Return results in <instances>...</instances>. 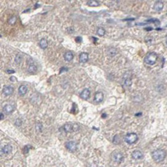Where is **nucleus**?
I'll return each mask as SVG.
<instances>
[{
  "instance_id": "obj_1",
  "label": "nucleus",
  "mask_w": 167,
  "mask_h": 167,
  "mask_svg": "<svg viewBox=\"0 0 167 167\" xmlns=\"http://www.w3.org/2000/svg\"><path fill=\"white\" fill-rule=\"evenodd\" d=\"M152 157H153V159H154L155 162H161L166 157V152L162 149H157L155 151H153Z\"/></svg>"
},
{
  "instance_id": "obj_2",
  "label": "nucleus",
  "mask_w": 167,
  "mask_h": 167,
  "mask_svg": "<svg viewBox=\"0 0 167 167\" xmlns=\"http://www.w3.org/2000/svg\"><path fill=\"white\" fill-rule=\"evenodd\" d=\"M157 61V54L154 52H151V53H148L146 55L145 59H144V62L148 65H153L155 62Z\"/></svg>"
},
{
  "instance_id": "obj_3",
  "label": "nucleus",
  "mask_w": 167,
  "mask_h": 167,
  "mask_svg": "<svg viewBox=\"0 0 167 167\" xmlns=\"http://www.w3.org/2000/svg\"><path fill=\"white\" fill-rule=\"evenodd\" d=\"M137 139H138V136H137L136 133H128V134L125 135V137H124L125 142L128 143V144L135 143L137 141Z\"/></svg>"
},
{
  "instance_id": "obj_4",
  "label": "nucleus",
  "mask_w": 167,
  "mask_h": 167,
  "mask_svg": "<svg viewBox=\"0 0 167 167\" xmlns=\"http://www.w3.org/2000/svg\"><path fill=\"white\" fill-rule=\"evenodd\" d=\"M63 129L66 132H74L79 129V125L76 123H67L63 126Z\"/></svg>"
},
{
  "instance_id": "obj_5",
  "label": "nucleus",
  "mask_w": 167,
  "mask_h": 167,
  "mask_svg": "<svg viewBox=\"0 0 167 167\" xmlns=\"http://www.w3.org/2000/svg\"><path fill=\"white\" fill-rule=\"evenodd\" d=\"M112 159L117 163H121L123 161V155L120 152H114L112 154Z\"/></svg>"
},
{
  "instance_id": "obj_6",
  "label": "nucleus",
  "mask_w": 167,
  "mask_h": 167,
  "mask_svg": "<svg viewBox=\"0 0 167 167\" xmlns=\"http://www.w3.org/2000/svg\"><path fill=\"white\" fill-rule=\"evenodd\" d=\"M65 146H66V148H67L69 151L73 152V151H75L76 148H77V143L74 142V141H68V142H66Z\"/></svg>"
},
{
  "instance_id": "obj_7",
  "label": "nucleus",
  "mask_w": 167,
  "mask_h": 167,
  "mask_svg": "<svg viewBox=\"0 0 167 167\" xmlns=\"http://www.w3.org/2000/svg\"><path fill=\"white\" fill-rule=\"evenodd\" d=\"M14 109H15L14 104H6L3 108V112L5 114H10V113H12L14 111Z\"/></svg>"
},
{
  "instance_id": "obj_8",
  "label": "nucleus",
  "mask_w": 167,
  "mask_h": 167,
  "mask_svg": "<svg viewBox=\"0 0 167 167\" xmlns=\"http://www.w3.org/2000/svg\"><path fill=\"white\" fill-rule=\"evenodd\" d=\"M13 91H14V88H13L12 86H4V87H3V90H2L3 94L7 95V96L11 95L12 93H13Z\"/></svg>"
},
{
  "instance_id": "obj_9",
  "label": "nucleus",
  "mask_w": 167,
  "mask_h": 167,
  "mask_svg": "<svg viewBox=\"0 0 167 167\" xmlns=\"http://www.w3.org/2000/svg\"><path fill=\"white\" fill-rule=\"evenodd\" d=\"M80 97H81L82 99H84V100H87V99L90 97V90L87 89V88L83 89L82 92L80 93Z\"/></svg>"
},
{
  "instance_id": "obj_10",
  "label": "nucleus",
  "mask_w": 167,
  "mask_h": 167,
  "mask_svg": "<svg viewBox=\"0 0 167 167\" xmlns=\"http://www.w3.org/2000/svg\"><path fill=\"white\" fill-rule=\"evenodd\" d=\"M132 157L134 158L135 160H140V159L143 158V154H142V152L140 150H134L132 152Z\"/></svg>"
},
{
  "instance_id": "obj_11",
  "label": "nucleus",
  "mask_w": 167,
  "mask_h": 167,
  "mask_svg": "<svg viewBox=\"0 0 167 167\" xmlns=\"http://www.w3.org/2000/svg\"><path fill=\"white\" fill-rule=\"evenodd\" d=\"M88 58H89V56H88L87 53H86V52H82L81 54H80V56H79V61L81 62V63H85V62L88 61Z\"/></svg>"
},
{
  "instance_id": "obj_12",
  "label": "nucleus",
  "mask_w": 167,
  "mask_h": 167,
  "mask_svg": "<svg viewBox=\"0 0 167 167\" xmlns=\"http://www.w3.org/2000/svg\"><path fill=\"white\" fill-rule=\"evenodd\" d=\"M73 57H74V55H73V53L71 51H67L64 54V59H65V61H67V62H70L73 59Z\"/></svg>"
},
{
  "instance_id": "obj_13",
  "label": "nucleus",
  "mask_w": 167,
  "mask_h": 167,
  "mask_svg": "<svg viewBox=\"0 0 167 167\" xmlns=\"http://www.w3.org/2000/svg\"><path fill=\"white\" fill-rule=\"evenodd\" d=\"M163 2L162 1H157L155 4H154V10L155 11H157V12H160L162 10V8H163Z\"/></svg>"
},
{
  "instance_id": "obj_14",
  "label": "nucleus",
  "mask_w": 167,
  "mask_h": 167,
  "mask_svg": "<svg viewBox=\"0 0 167 167\" xmlns=\"http://www.w3.org/2000/svg\"><path fill=\"white\" fill-rule=\"evenodd\" d=\"M12 148H11V146L10 145H5L3 146V147L1 148V153H3V154H9V153L11 152Z\"/></svg>"
},
{
  "instance_id": "obj_15",
  "label": "nucleus",
  "mask_w": 167,
  "mask_h": 167,
  "mask_svg": "<svg viewBox=\"0 0 167 167\" xmlns=\"http://www.w3.org/2000/svg\"><path fill=\"white\" fill-rule=\"evenodd\" d=\"M18 93H19V95H21V96L25 95L26 93H27V87H26L25 85H21L18 89Z\"/></svg>"
},
{
  "instance_id": "obj_16",
  "label": "nucleus",
  "mask_w": 167,
  "mask_h": 167,
  "mask_svg": "<svg viewBox=\"0 0 167 167\" xmlns=\"http://www.w3.org/2000/svg\"><path fill=\"white\" fill-rule=\"evenodd\" d=\"M104 96H103V93L102 92H97L96 94H95V102H101L102 100H103Z\"/></svg>"
},
{
  "instance_id": "obj_17",
  "label": "nucleus",
  "mask_w": 167,
  "mask_h": 167,
  "mask_svg": "<svg viewBox=\"0 0 167 167\" xmlns=\"http://www.w3.org/2000/svg\"><path fill=\"white\" fill-rule=\"evenodd\" d=\"M39 45H40V47H41L42 49H46V48H47L48 43H47V41H46L45 39H41V40H40V42H39Z\"/></svg>"
},
{
  "instance_id": "obj_18",
  "label": "nucleus",
  "mask_w": 167,
  "mask_h": 167,
  "mask_svg": "<svg viewBox=\"0 0 167 167\" xmlns=\"http://www.w3.org/2000/svg\"><path fill=\"white\" fill-rule=\"evenodd\" d=\"M27 70H28V72H30V73H34V72H36V66H35L34 64H31V65L28 66Z\"/></svg>"
},
{
  "instance_id": "obj_19",
  "label": "nucleus",
  "mask_w": 167,
  "mask_h": 167,
  "mask_svg": "<svg viewBox=\"0 0 167 167\" xmlns=\"http://www.w3.org/2000/svg\"><path fill=\"white\" fill-rule=\"evenodd\" d=\"M89 6H99V1H95V0H90V1H88L87 3Z\"/></svg>"
},
{
  "instance_id": "obj_20",
  "label": "nucleus",
  "mask_w": 167,
  "mask_h": 167,
  "mask_svg": "<svg viewBox=\"0 0 167 167\" xmlns=\"http://www.w3.org/2000/svg\"><path fill=\"white\" fill-rule=\"evenodd\" d=\"M97 34H98L99 36H103V35L105 34V30H104V28H102V27L98 28V30H97Z\"/></svg>"
},
{
  "instance_id": "obj_21",
  "label": "nucleus",
  "mask_w": 167,
  "mask_h": 167,
  "mask_svg": "<svg viewBox=\"0 0 167 167\" xmlns=\"http://www.w3.org/2000/svg\"><path fill=\"white\" fill-rule=\"evenodd\" d=\"M124 85L126 86V87H129V86H131V79H130V78H127V79H125Z\"/></svg>"
},
{
  "instance_id": "obj_22",
  "label": "nucleus",
  "mask_w": 167,
  "mask_h": 167,
  "mask_svg": "<svg viewBox=\"0 0 167 167\" xmlns=\"http://www.w3.org/2000/svg\"><path fill=\"white\" fill-rule=\"evenodd\" d=\"M15 21H16V17L13 16V17H11V19L9 20V23H10V24H14Z\"/></svg>"
},
{
  "instance_id": "obj_23",
  "label": "nucleus",
  "mask_w": 167,
  "mask_h": 167,
  "mask_svg": "<svg viewBox=\"0 0 167 167\" xmlns=\"http://www.w3.org/2000/svg\"><path fill=\"white\" fill-rule=\"evenodd\" d=\"M115 53H116L115 49H110V50H109V54H110V56H113V55H115Z\"/></svg>"
},
{
  "instance_id": "obj_24",
  "label": "nucleus",
  "mask_w": 167,
  "mask_h": 167,
  "mask_svg": "<svg viewBox=\"0 0 167 167\" xmlns=\"http://www.w3.org/2000/svg\"><path fill=\"white\" fill-rule=\"evenodd\" d=\"M37 129H38V131H41L42 130V125L40 124V123H37Z\"/></svg>"
},
{
  "instance_id": "obj_25",
  "label": "nucleus",
  "mask_w": 167,
  "mask_h": 167,
  "mask_svg": "<svg viewBox=\"0 0 167 167\" xmlns=\"http://www.w3.org/2000/svg\"><path fill=\"white\" fill-rule=\"evenodd\" d=\"M15 125H17V126L21 125V120H20V119H17L16 121H15Z\"/></svg>"
},
{
  "instance_id": "obj_26",
  "label": "nucleus",
  "mask_w": 167,
  "mask_h": 167,
  "mask_svg": "<svg viewBox=\"0 0 167 167\" xmlns=\"http://www.w3.org/2000/svg\"><path fill=\"white\" fill-rule=\"evenodd\" d=\"M114 139H115V143H118V142H119V136H118V135H116Z\"/></svg>"
},
{
  "instance_id": "obj_27",
  "label": "nucleus",
  "mask_w": 167,
  "mask_h": 167,
  "mask_svg": "<svg viewBox=\"0 0 167 167\" xmlns=\"http://www.w3.org/2000/svg\"><path fill=\"white\" fill-rule=\"evenodd\" d=\"M20 60H21V59H20V55H19V56L17 55V56H16V62H20Z\"/></svg>"
},
{
  "instance_id": "obj_28",
  "label": "nucleus",
  "mask_w": 167,
  "mask_h": 167,
  "mask_svg": "<svg viewBox=\"0 0 167 167\" xmlns=\"http://www.w3.org/2000/svg\"><path fill=\"white\" fill-rule=\"evenodd\" d=\"M0 118H1V120L4 118V115H3V113H2V112H1V115H0Z\"/></svg>"
},
{
  "instance_id": "obj_29",
  "label": "nucleus",
  "mask_w": 167,
  "mask_h": 167,
  "mask_svg": "<svg viewBox=\"0 0 167 167\" xmlns=\"http://www.w3.org/2000/svg\"><path fill=\"white\" fill-rule=\"evenodd\" d=\"M10 79L12 80V81H16V78H15V77H11Z\"/></svg>"
},
{
  "instance_id": "obj_30",
  "label": "nucleus",
  "mask_w": 167,
  "mask_h": 167,
  "mask_svg": "<svg viewBox=\"0 0 167 167\" xmlns=\"http://www.w3.org/2000/svg\"><path fill=\"white\" fill-rule=\"evenodd\" d=\"M76 40H77V41L79 42V41H81V38H80V37H77V38H76Z\"/></svg>"
},
{
  "instance_id": "obj_31",
  "label": "nucleus",
  "mask_w": 167,
  "mask_h": 167,
  "mask_svg": "<svg viewBox=\"0 0 167 167\" xmlns=\"http://www.w3.org/2000/svg\"><path fill=\"white\" fill-rule=\"evenodd\" d=\"M166 45H167V37H166Z\"/></svg>"
}]
</instances>
